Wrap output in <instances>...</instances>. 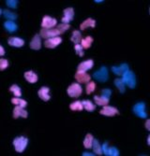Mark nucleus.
<instances>
[{
    "label": "nucleus",
    "instance_id": "nucleus-27",
    "mask_svg": "<svg viewBox=\"0 0 150 156\" xmlns=\"http://www.w3.org/2000/svg\"><path fill=\"white\" fill-rule=\"evenodd\" d=\"M82 104H83L84 109H85L87 111H94L95 109H96V106L92 102H90L89 100H84L82 102Z\"/></svg>",
    "mask_w": 150,
    "mask_h": 156
},
{
    "label": "nucleus",
    "instance_id": "nucleus-37",
    "mask_svg": "<svg viewBox=\"0 0 150 156\" xmlns=\"http://www.w3.org/2000/svg\"><path fill=\"white\" fill-rule=\"evenodd\" d=\"M7 5L9 7V8H12V9H15L17 7V1H14V0H7L6 1Z\"/></svg>",
    "mask_w": 150,
    "mask_h": 156
},
{
    "label": "nucleus",
    "instance_id": "nucleus-29",
    "mask_svg": "<svg viewBox=\"0 0 150 156\" xmlns=\"http://www.w3.org/2000/svg\"><path fill=\"white\" fill-rule=\"evenodd\" d=\"M83 104L81 101H75L73 103H71L70 105V109L71 110H78V111H82L83 110Z\"/></svg>",
    "mask_w": 150,
    "mask_h": 156
},
{
    "label": "nucleus",
    "instance_id": "nucleus-41",
    "mask_svg": "<svg viewBox=\"0 0 150 156\" xmlns=\"http://www.w3.org/2000/svg\"><path fill=\"white\" fill-rule=\"evenodd\" d=\"M83 155H84V156H93V155H95V153H89V152H84V153H83Z\"/></svg>",
    "mask_w": 150,
    "mask_h": 156
},
{
    "label": "nucleus",
    "instance_id": "nucleus-9",
    "mask_svg": "<svg viewBox=\"0 0 150 156\" xmlns=\"http://www.w3.org/2000/svg\"><path fill=\"white\" fill-rule=\"evenodd\" d=\"M61 42H62L61 37L55 36V37H52V38H48V40H46L44 42V46L48 49H54V48L57 47Z\"/></svg>",
    "mask_w": 150,
    "mask_h": 156
},
{
    "label": "nucleus",
    "instance_id": "nucleus-11",
    "mask_svg": "<svg viewBox=\"0 0 150 156\" xmlns=\"http://www.w3.org/2000/svg\"><path fill=\"white\" fill-rule=\"evenodd\" d=\"M74 10L72 8H68L64 10V17L62 18V23H69L73 20Z\"/></svg>",
    "mask_w": 150,
    "mask_h": 156
},
{
    "label": "nucleus",
    "instance_id": "nucleus-38",
    "mask_svg": "<svg viewBox=\"0 0 150 156\" xmlns=\"http://www.w3.org/2000/svg\"><path fill=\"white\" fill-rule=\"evenodd\" d=\"M102 153H104L105 155H108V142H104L103 145L102 146Z\"/></svg>",
    "mask_w": 150,
    "mask_h": 156
},
{
    "label": "nucleus",
    "instance_id": "nucleus-12",
    "mask_svg": "<svg viewBox=\"0 0 150 156\" xmlns=\"http://www.w3.org/2000/svg\"><path fill=\"white\" fill-rule=\"evenodd\" d=\"M27 110H24L23 108L20 107V106H16L13 109V118L14 119H17L19 118V117H23V118H27Z\"/></svg>",
    "mask_w": 150,
    "mask_h": 156
},
{
    "label": "nucleus",
    "instance_id": "nucleus-39",
    "mask_svg": "<svg viewBox=\"0 0 150 156\" xmlns=\"http://www.w3.org/2000/svg\"><path fill=\"white\" fill-rule=\"evenodd\" d=\"M4 54H5V50L1 45H0V56H3Z\"/></svg>",
    "mask_w": 150,
    "mask_h": 156
},
{
    "label": "nucleus",
    "instance_id": "nucleus-6",
    "mask_svg": "<svg viewBox=\"0 0 150 156\" xmlns=\"http://www.w3.org/2000/svg\"><path fill=\"white\" fill-rule=\"evenodd\" d=\"M145 103H137L136 105L133 107V112L137 115L139 116L140 118H146L147 117V114L145 110Z\"/></svg>",
    "mask_w": 150,
    "mask_h": 156
},
{
    "label": "nucleus",
    "instance_id": "nucleus-18",
    "mask_svg": "<svg viewBox=\"0 0 150 156\" xmlns=\"http://www.w3.org/2000/svg\"><path fill=\"white\" fill-rule=\"evenodd\" d=\"M24 79H26L29 83H36L38 81V75L33 71H27L24 73Z\"/></svg>",
    "mask_w": 150,
    "mask_h": 156
},
{
    "label": "nucleus",
    "instance_id": "nucleus-30",
    "mask_svg": "<svg viewBox=\"0 0 150 156\" xmlns=\"http://www.w3.org/2000/svg\"><path fill=\"white\" fill-rule=\"evenodd\" d=\"M3 14H4L5 18L9 19V21H13V20H16L17 19V15L15 13H13V12L8 10V9H6V10L3 11Z\"/></svg>",
    "mask_w": 150,
    "mask_h": 156
},
{
    "label": "nucleus",
    "instance_id": "nucleus-20",
    "mask_svg": "<svg viewBox=\"0 0 150 156\" xmlns=\"http://www.w3.org/2000/svg\"><path fill=\"white\" fill-rule=\"evenodd\" d=\"M94 40L92 36H86L85 38H84V40H81V46L83 47V49H88L91 47L92 43H93Z\"/></svg>",
    "mask_w": 150,
    "mask_h": 156
},
{
    "label": "nucleus",
    "instance_id": "nucleus-8",
    "mask_svg": "<svg viewBox=\"0 0 150 156\" xmlns=\"http://www.w3.org/2000/svg\"><path fill=\"white\" fill-rule=\"evenodd\" d=\"M75 79L79 83H87L90 81V75H88L84 71L78 70L75 74Z\"/></svg>",
    "mask_w": 150,
    "mask_h": 156
},
{
    "label": "nucleus",
    "instance_id": "nucleus-19",
    "mask_svg": "<svg viewBox=\"0 0 150 156\" xmlns=\"http://www.w3.org/2000/svg\"><path fill=\"white\" fill-rule=\"evenodd\" d=\"M96 26V21L91 19V18H88L86 19L84 22H83L80 25V29L81 30H84L86 29L87 27H91V28H94Z\"/></svg>",
    "mask_w": 150,
    "mask_h": 156
},
{
    "label": "nucleus",
    "instance_id": "nucleus-4",
    "mask_svg": "<svg viewBox=\"0 0 150 156\" xmlns=\"http://www.w3.org/2000/svg\"><path fill=\"white\" fill-rule=\"evenodd\" d=\"M82 86L79 83H72L70 86H69L67 93L70 97H79L82 94Z\"/></svg>",
    "mask_w": 150,
    "mask_h": 156
},
{
    "label": "nucleus",
    "instance_id": "nucleus-1",
    "mask_svg": "<svg viewBox=\"0 0 150 156\" xmlns=\"http://www.w3.org/2000/svg\"><path fill=\"white\" fill-rule=\"evenodd\" d=\"M122 81H124L125 85H128L130 88L133 89L136 86V79L135 75L132 71H126L122 75Z\"/></svg>",
    "mask_w": 150,
    "mask_h": 156
},
{
    "label": "nucleus",
    "instance_id": "nucleus-40",
    "mask_svg": "<svg viewBox=\"0 0 150 156\" xmlns=\"http://www.w3.org/2000/svg\"><path fill=\"white\" fill-rule=\"evenodd\" d=\"M145 127H146V129L148 130V131H150V120H146V122H145Z\"/></svg>",
    "mask_w": 150,
    "mask_h": 156
},
{
    "label": "nucleus",
    "instance_id": "nucleus-28",
    "mask_svg": "<svg viewBox=\"0 0 150 156\" xmlns=\"http://www.w3.org/2000/svg\"><path fill=\"white\" fill-rule=\"evenodd\" d=\"M11 103L13 104V105H15V106H20L22 108H26L27 105V101H24L23 99H20L19 97H13V98L11 99Z\"/></svg>",
    "mask_w": 150,
    "mask_h": 156
},
{
    "label": "nucleus",
    "instance_id": "nucleus-32",
    "mask_svg": "<svg viewBox=\"0 0 150 156\" xmlns=\"http://www.w3.org/2000/svg\"><path fill=\"white\" fill-rule=\"evenodd\" d=\"M9 91L10 92L13 93V95H15V97H20L22 95V93H21V89L19 86L17 85H12L10 88H9Z\"/></svg>",
    "mask_w": 150,
    "mask_h": 156
},
{
    "label": "nucleus",
    "instance_id": "nucleus-42",
    "mask_svg": "<svg viewBox=\"0 0 150 156\" xmlns=\"http://www.w3.org/2000/svg\"><path fill=\"white\" fill-rule=\"evenodd\" d=\"M147 144L150 145V136H148V137H147Z\"/></svg>",
    "mask_w": 150,
    "mask_h": 156
},
{
    "label": "nucleus",
    "instance_id": "nucleus-35",
    "mask_svg": "<svg viewBox=\"0 0 150 156\" xmlns=\"http://www.w3.org/2000/svg\"><path fill=\"white\" fill-rule=\"evenodd\" d=\"M9 67V62L6 59H0V70H5Z\"/></svg>",
    "mask_w": 150,
    "mask_h": 156
},
{
    "label": "nucleus",
    "instance_id": "nucleus-24",
    "mask_svg": "<svg viewBox=\"0 0 150 156\" xmlns=\"http://www.w3.org/2000/svg\"><path fill=\"white\" fill-rule=\"evenodd\" d=\"M94 100L96 101L97 105L98 106H107L109 104V99H106L104 98L103 96H98V95H95L94 96Z\"/></svg>",
    "mask_w": 150,
    "mask_h": 156
},
{
    "label": "nucleus",
    "instance_id": "nucleus-33",
    "mask_svg": "<svg viewBox=\"0 0 150 156\" xmlns=\"http://www.w3.org/2000/svg\"><path fill=\"white\" fill-rule=\"evenodd\" d=\"M119 155V151L116 147L109 148L108 150V156H118Z\"/></svg>",
    "mask_w": 150,
    "mask_h": 156
},
{
    "label": "nucleus",
    "instance_id": "nucleus-22",
    "mask_svg": "<svg viewBox=\"0 0 150 156\" xmlns=\"http://www.w3.org/2000/svg\"><path fill=\"white\" fill-rule=\"evenodd\" d=\"M93 140L94 137L91 134H87L84 140V146L85 149H90L92 148V144H93Z\"/></svg>",
    "mask_w": 150,
    "mask_h": 156
},
{
    "label": "nucleus",
    "instance_id": "nucleus-2",
    "mask_svg": "<svg viewBox=\"0 0 150 156\" xmlns=\"http://www.w3.org/2000/svg\"><path fill=\"white\" fill-rule=\"evenodd\" d=\"M27 144H28V139L24 137H19L13 140V146L17 152H23L26 150Z\"/></svg>",
    "mask_w": 150,
    "mask_h": 156
},
{
    "label": "nucleus",
    "instance_id": "nucleus-7",
    "mask_svg": "<svg viewBox=\"0 0 150 156\" xmlns=\"http://www.w3.org/2000/svg\"><path fill=\"white\" fill-rule=\"evenodd\" d=\"M56 23H57V22L55 18H52L50 16H44L42 18V22H41V27L45 28V29L54 28V26H55Z\"/></svg>",
    "mask_w": 150,
    "mask_h": 156
},
{
    "label": "nucleus",
    "instance_id": "nucleus-5",
    "mask_svg": "<svg viewBox=\"0 0 150 156\" xmlns=\"http://www.w3.org/2000/svg\"><path fill=\"white\" fill-rule=\"evenodd\" d=\"M93 77H94V79H96L97 81H101V82L107 81L109 79V74H108L107 68L105 67L101 68V69H99L98 71H97L93 74Z\"/></svg>",
    "mask_w": 150,
    "mask_h": 156
},
{
    "label": "nucleus",
    "instance_id": "nucleus-16",
    "mask_svg": "<svg viewBox=\"0 0 150 156\" xmlns=\"http://www.w3.org/2000/svg\"><path fill=\"white\" fill-rule=\"evenodd\" d=\"M8 43L12 46V47H17V48H20V47H23L24 45V41L22 40L20 37H9V40H8Z\"/></svg>",
    "mask_w": 150,
    "mask_h": 156
},
{
    "label": "nucleus",
    "instance_id": "nucleus-26",
    "mask_svg": "<svg viewBox=\"0 0 150 156\" xmlns=\"http://www.w3.org/2000/svg\"><path fill=\"white\" fill-rule=\"evenodd\" d=\"M92 148H93V151H94V153H95V154H98V155H102V146L99 145V143H98V141L97 139H94V140H93Z\"/></svg>",
    "mask_w": 150,
    "mask_h": 156
},
{
    "label": "nucleus",
    "instance_id": "nucleus-17",
    "mask_svg": "<svg viewBox=\"0 0 150 156\" xmlns=\"http://www.w3.org/2000/svg\"><path fill=\"white\" fill-rule=\"evenodd\" d=\"M49 91L50 89L48 87H42L39 90V92H38V95H39V96L44 100V101H48L50 100V98H51V96L49 95Z\"/></svg>",
    "mask_w": 150,
    "mask_h": 156
},
{
    "label": "nucleus",
    "instance_id": "nucleus-25",
    "mask_svg": "<svg viewBox=\"0 0 150 156\" xmlns=\"http://www.w3.org/2000/svg\"><path fill=\"white\" fill-rule=\"evenodd\" d=\"M115 85L116 86V88L119 90V92L121 94L125 93V91H126V86H125V83L122 81V79H116L115 80Z\"/></svg>",
    "mask_w": 150,
    "mask_h": 156
},
{
    "label": "nucleus",
    "instance_id": "nucleus-21",
    "mask_svg": "<svg viewBox=\"0 0 150 156\" xmlns=\"http://www.w3.org/2000/svg\"><path fill=\"white\" fill-rule=\"evenodd\" d=\"M70 40L75 44H79V42H81V40H82V35H81L80 31H78V30L73 31L72 36L70 37Z\"/></svg>",
    "mask_w": 150,
    "mask_h": 156
},
{
    "label": "nucleus",
    "instance_id": "nucleus-23",
    "mask_svg": "<svg viewBox=\"0 0 150 156\" xmlns=\"http://www.w3.org/2000/svg\"><path fill=\"white\" fill-rule=\"evenodd\" d=\"M5 29L8 30L9 32H14L17 30V25L15 24V23H13L12 21H7L4 23Z\"/></svg>",
    "mask_w": 150,
    "mask_h": 156
},
{
    "label": "nucleus",
    "instance_id": "nucleus-3",
    "mask_svg": "<svg viewBox=\"0 0 150 156\" xmlns=\"http://www.w3.org/2000/svg\"><path fill=\"white\" fill-rule=\"evenodd\" d=\"M41 36L43 37V38H52V37H55V36H58L59 35H61V31L60 29L58 28V26L56 28H50V29H45V28H41Z\"/></svg>",
    "mask_w": 150,
    "mask_h": 156
},
{
    "label": "nucleus",
    "instance_id": "nucleus-15",
    "mask_svg": "<svg viewBox=\"0 0 150 156\" xmlns=\"http://www.w3.org/2000/svg\"><path fill=\"white\" fill-rule=\"evenodd\" d=\"M112 70L116 75L117 76H122L125 72L129 70V66L127 64H122L119 67H112Z\"/></svg>",
    "mask_w": 150,
    "mask_h": 156
},
{
    "label": "nucleus",
    "instance_id": "nucleus-34",
    "mask_svg": "<svg viewBox=\"0 0 150 156\" xmlns=\"http://www.w3.org/2000/svg\"><path fill=\"white\" fill-rule=\"evenodd\" d=\"M75 49V53H76L79 56H84V51H83V47L80 44H75L74 46Z\"/></svg>",
    "mask_w": 150,
    "mask_h": 156
},
{
    "label": "nucleus",
    "instance_id": "nucleus-44",
    "mask_svg": "<svg viewBox=\"0 0 150 156\" xmlns=\"http://www.w3.org/2000/svg\"><path fill=\"white\" fill-rule=\"evenodd\" d=\"M1 13H2V10H1V9H0V14H1Z\"/></svg>",
    "mask_w": 150,
    "mask_h": 156
},
{
    "label": "nucleus",
    "instance_id": "nucleus-31",
    "mask_svg": "<svg viewBox=\"0 0 150 156\" xmlns=\"http://www.w3.org/2000/svg\"><path fill=\"white\" fill-rule=\"evenodd\" d=\"M96 89V83L94 81H89L87 82L86 84V88H85V91H86V94L87 95H90L91 93H93Z\"/></svg>",
    "mask_w": 150,
    "mask_h": 156
},
{
    "label": "nucleus",
    "instance_id": "nucleus-14",
    "mask_svg": "<svg viewBox=\"0 0 150 156\" xmlns=\"http://www.w3.org/2000/svg\"><path fill=\"white\" fill-rule=\"evenodd\" d=\"M93 66H94V62H93V60H86V61L82 62V63L79 64V66H78V68H77V69L80 70V71H84V72H85V71H87V70L91 69V68H93Z\"/></svg>",
    "mask_w": 150,
    "mask_h": 156
},
{
    "label": "nucleus",
    "instance_id": "nucleus-43",
    "mask_svg": "<svg viewBox=\"0 0 150 156\" xmlns=\"http://www.w3.org/2000/svg\"><path fill=\"white\" fill-rule=\"evenodd\" d=\"M95 2H96V3H102V0H96Z\"/></svg>",
    "mask_w": 150,
    "mask_h": 156
},
{
    "label": "nucleus",
    "instance_id": "nucleus-36",
    "mask_svg": "<svg viewBox=\"0 0 150 156\" xmlns=\"http://www.w3.org/2000/svg\"><path fill=\"white\" fill-rule=\"evenodd\" d=\"M102 96H103L104 98L110 100V97H111V95H112V91L110 89H103L102 91Z\"/></svg>",
    "mask_w": 150,
    "mask_h": 156
},
{
    "label": "nucleus",
    "instance_id": "nucleus-13",
    "mask_svg": "<svg viewBox=\"0 0 150 156\" xmlns=\"http://www.w3.org/2000/svg\"><path fill=\"white\" fill-rule=\"evenodd\" d=\"M41 47V36L35 35L32 38V40L30 41V48L35 50H39Z\"/></svg>",
    "mask_w": 150,
    "mask_h": 156
},
{
    "label": "nucleus",
    "instance_id": "nucleus-10",
    "mask_svg": "<svg viewBox=\"0 0 150 156\" xmlns=\"http://www.w3.org/2000/svg\"><path fill=\"white\" fill-rule=\"evenodd\" d=\"M101 114L107 116V117H112L115 115L119 114V111L117 109L114 108V107H109V106H104L103 109L101 110Z\"/></svg>",
    "mask_w": 150,
    "mask_h": 156
}]
</instances>
